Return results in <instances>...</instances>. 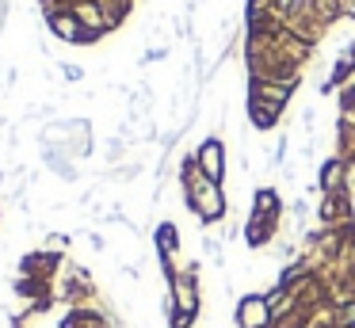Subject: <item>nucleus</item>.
<instances>
[{
    "label": "nucleus",
    "instance_id": "obj_3",
    "mask_svg": "<svg viewBox=\"0 0 355 328\" xmlns=\"http://www.w3.org/2000/svg\"><path fill=\"white\" fill-rule=\"evenodd\" d=\"M233 328H271V309L263 290H248L233 305Z\"/></svg>",
    "mask_w": 355,
    "mask_h": 328
},
{
    "label": "nucleus",
    "instance_id": "obj_5",
    "mask_svg": "<svg viewBox=\"0 0 355 328\" xmlns=\"http://www.w3.org/2000/svg\"><path fill=\"white\" fill-rule=\"evenodd\" d=\"M46 27H50V35H54L58 42H65V46H88V35H85V27H80V19H77L73 8L46 12Z\"/></svg>",
    "mask_w": 355,
    "mask_h": 328
},
{
    "label": "nucleus",
    "instance_id": "obj_14",
    "mask_svg": "<svg viewBox=\"0 0 355 328\" xmlns=\"http://www.w3.org/2000/svg\"><path fill=\"white\" fill-rule=\"evenodd\" d=\"M69 236H65V233H46V236H42V248H46V252H54V256H69Z\"/></svg>",
    "mask_w": 355,
    "mask_h": 328
},
{
    "label": "nucleus",
    "instance_id": "obj_15",
    "mask_svg": "<svg viewBox=\"0 0 355 328\" xmlns=\"http://www.w3.org/2000/svg\"><path fill=\"white\" fill-rule=\"evenodd\" d=\"M202 252H207V259L214 267H225V252H222V241H214V236H202Z\"/></svg>",
    "mask_w": 355,
    "mask_h": 328
},
{
    "label": "nucleus",
    "instance_id": "obj_2",
    "mask_svg": "<svg viewBox=\"0 0 355 328\" xmlns=\"http://www.w3.org/2000/svg\"><path fill=\"white\" fill-rule=\"evenodd\" d=\"M164 290L172 294L176 302V317L168 320V328H195V320L202 317V286H199V264H184L168 282Z\"/></svg>",
    "mask_w": 355,
    "mask_h": 328
},
{
    "label": "nucleus",
    "instance_id": "obj_9",
    "mask_svg": "<svg viewBox=\"0 0 355 328\" xmlns=\"http://www.w3.org/2000/svg\"><path fill=\"white\" fill-rule=\"evenodd\" d=\"M252 218H263V221H283V198H279L275 187H256L252 195Z\"/></svg>",
    "mask_w": 355,
    "mask_h": 328
},
{
    "label": "nucleus",
    "instance_id": "obj_16",
    "mask_svg": "<svg viewBox=\"0 0 355 328\" xmlns=\"http://www.w3.org/2000/svg\"><path fill=\"white\" fill-rule=\"evenodd\" d=\"M62 76L65 80H85V69L80 65H62Z\"/></svg>",
    "mask_w": 355,
    "mask_h": 328
},
{
    "label": "nucleus",
    "instance_id": "obj_11",
    "mask_svg": "<svg viewBox=\"0 0 355 328\" xmlns=\"http://www.w3.org/2000/svg\"><path fill=\"white\" fill-rule=\"evenodd\" d=\"M248 96L263 99V103H275V107H283V111H286L294 88H291V84H271V80H248Z\"/></svg>",
    "mask_w": 355,
    "mask_h": 328
},
{
    "label": "nucleus",
    "instance_id": "obj_10",
    "mask_svg": "<svg viewBox=\"0 0 355 328\" xmlns=\"http://www.w3.org/2000/svg\"><path fill=\"white\" fill-rule=\"evenodd\" d=\"M279 114H283V107L275 103H263V99L248 96V122H252V130H260V134H268V130L279 126Z\"/></svg>",
    "mask_w": 355,
    "mask_h": 328
},
{
    "label": "nucleus",
    "instance_id": "obj_17",
    "mask_svg": "<svg viewBox=\"0 0 355 328\" xmlns=\"http://www.w3.org/2000/svg\"><path fill=\"white\" fill-rule=\"evenodd\" d=\"M8 328H27V320H19V317H12V320H8Z\"/></svg>",
    "mask_w": 355,
    "mask_h": 328
},
{
    "label": "nucleus",
    "instance_id": "obj_12",
    "mask_svg": "<svg viewBox=\"0 0 355 328\" xmlns=\"http://www.w3.org/2000/svg\"><path fill=\"white\" fill-rule=\"evenodd\" d=\"M275 236H279V225H275V221L248 218V225H245V244H248L252 252H260V248H268V244H275Z\"/></svg>",
    "mask_w": 355,
    "mask_h": 328
},
{
    "label": "nucleus",
    "instance_id": "obj_13",
    "mask_svg": "<svg viewBox=\"0 0 355 328\" xmlns=\"http://www.w3.org/2000/svg\"><path fill=\"white\" fill-rule=\"evenodd\" d=\"M332 309V328H355V297L352 302H336Z\"/></svg>",
    "mask_w": 355,
    "mask_h": 328
},
{
    "label": "nucleus",
    "instance_id": "obj_8",
    "mask_svg": "<svg viewBox=\"0 0 355 328\" xmlns=\"http://www.w3.org/2000/svg\"><path fill=\"white\" fill-rule=\"evenodd\" d=\"M153 248H157V259H161V264H172V259L180 256V229L172 225V221H157Z\"/></svg>",
    "mask_w": 355,
    "mask_h": 328
},
{
    "label": "nucleus",
    "instance_id": "obj_1",
    "mask_svg": "<svg viewBox=\"0 0 355 328\" xmlns=\"http://www.w3.org/2000/svg\"><path fill=\"white\" fill-rule=\"evenodd\" d=\"M180 187H184V202H187V210H191L195 218H199V229L225 221V214H230V198H225L222 183L207 180L202 172H191L187 180H180Z\"/></svg>",
    "mask_w": 355,
    "mask_h": 328
},
{
    "label": "nucleus",
    "instance_id": "obj_4",
    "mask_svg": "<svg viewBox=\"0 0 355 328\" xmlns=\"http://www.w3.org/2000/svg\"><path fill=\"white\" fill-rule=\"evenodd\" d=\"M195 164H199V172L207 175V180L222 183L225 180V141L222 137H202V141L195 145Z\"/></svg>",
    "mask_w": 355,
    "mask_h": 328
},
{
    "label": "nucleus",
    "instance_id": "obj_7",
    "mask_svg": "<svg viewBox=\"0 0 355 328\" xmlns=\"http://www.w3.org/2000/svg\"><path fill=\"white\" fill-rule=\"evenodd\" d=\"M65 256H54L46 248H35L27 256H19V275H31V279H42V282H54V275L62 271Z\"/></svg>",
    "mask_w": 355,
    "mask_h": 328
},
{
    "label": "nucleus",
    "instance_id": "obj_6",
    "mask_svg": "<svg viewBox=\"0 0 355 328\" xmlns=\"http://www.w3.org/2000/svg\"><path fill=\"white\" fill-rule=\"evenodd\" d=\"M317 191L321 195H340V191H352V164L344 157H329L317 172Z\"/></svg>",
    "mask_w": 355,
    "mask_h": 328
}]
</instances>
